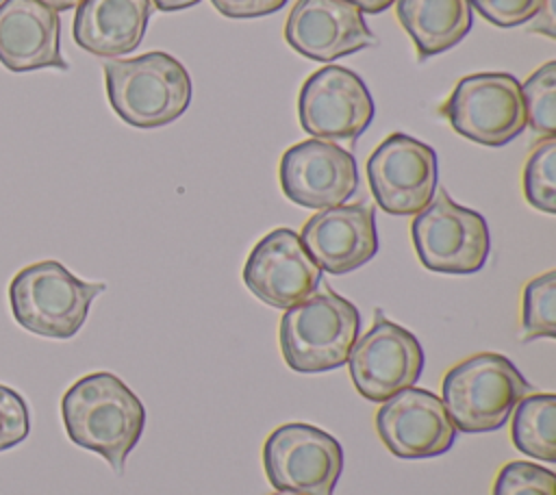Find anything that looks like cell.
<instances>
[{
	"label": "cell",
	"instance_id": "6da1fadb",
	"mask_svg": "<svg viewBox=\"0 0 556 495\" xmlns=\"http://www.w3.org/2000/svg\"><path fill=\"white\" fill-rule=\"evenodd\" d=\"M61 415L72 443L100 454L117 473L146 426L143 402L109 371L76 380L63 395Z\"/></svg>",
	"mask_w": 556,
	"mask_h": 495
},
{
	"label": "cell",
	"instance_id": "7a4b0ae2",
	"mask_svg": "<svg viewBox=\"0 0 556 495\" xmlns=\"http://www.w3.org/2000/svg\"><path fill=\"white\" fill-rule=\"evenodd\" d=\"M104 82L113 111L137 128L172 124L189 109L193 96L185 65L161 50L106 61Z\"/></svg>",
	"mask_w": 556,
	"mask_h": 495
},
{
	"label": "cell",
	"instance_id": "3957f363",
	"mask_svg": "<svg viewBox=\"0 0 556 495\" xmlns=\"http://www.w3.org/2000/svg\"><path fill=\"white\" fill-rule=\"evenodd\" d=\"M358 330V308L328 289L285 310L278 328L280 352L298 373L330 371L348 363Z\"/></svg>",
	"mask_w": 556,
	"mask_h": 495
},
{
	"label": "cell",
	"instance_id": "277c9868",
	"mask_svg": "<svg viewBox=\"0 0 556 495\" xmlns=\"http://www.w3.org/2000/svg\"><path fill=\"white\" fill-rule=\"evenodd\" d=\"M441 393L456 430L491 432L508 421L532 386L506 356L480 352L445 373Z\"/></svg>",
	"mask_w": 556,
	"mask_h": 495
},
{
	"label": "cell",
	"instance_id": "5b68a950",
	"mask_svg": "<svg viewBox=\"0 0 556 495\" xmlns=\"http://www.w3.org/2000/svg\"><path fill=\"white\" fill-rule=\"evenodd\" d=\"M104 282H85L59 261H39L20 269L9 284V304L15 321L48 339L74 337Z\"/></svg>",
	"mask_w": 556,
	"mask_h": 495
},
{
	"label": "cell",
	"instance_id": "8992f818",
	"mask_svg": "<svg viewBox=\"0 0 556 495\" xmlns=\"http://www.w3.org/2000/svg\"><path fill=\"white\" fill-rule=\"evenodd\" d=\"M410 237L421 265L437 274H476L491 250L486 219L437 189L413 224Z\"/></svg>",
	"mask_w": 556,
	"mask_h": 495
},
{
	"label": "cell",
	"instance_id": "52a82bcc",
	"mask_svg": "<svg viewBox=\"0 0 556 495\" xmlns=\"http://www.w3.org/2000/svg\"><path fill=\"white\" fill-rule=\"evenodd\" d=\"M439 111L460 137L482 145H504L526 128L521 82L504 72L463 76Z\"/></svg>",
	"mask_w": 556,
	"mask_h": 495
},
{
	"label": "cell",
	"instance_id": "ba28073f",
	"mask_svg": "<svg viewBox=\"0 0 556 495\" xmlns=\"http://www.w3.org/2000/svg\"><path fill=\"white\" fill-rule=\"evenodd\" d=\"M263 467L276 491L332 495L343 471L339 441L311 423H282L263 445Z\"/></svg>",
	"mask_w": 556,
	"mask_h": 495
},
{
	"label": "cell",
	"instance_id": "9c48e42d",
	"mask_svg": "<svg viewBox=\"0 0 556 495\" xmlns=\"http://www.w3.org/2000/svg\"><path fill=\"white\" fill-rule=\"evenodd\" d=\"M367 180L382 211L391 215H417L437 191V152L415 137L391 132L371 152Z\"/></svg>",
	"mask_w": 556,
	"mask_h": 495
},
{
	"label": "cell",
	"instance_id": "30bf717a",
	"mask_svg": "<svg viewBox=\"0 0 556 495\" xmlns=\"http://www.w3.org/2000/svg\"><path fill=\"white\" fill-rule=\"evenodd\" d=\"M348 367L356 391L365 399L384 402L419 380L424 350L413 332L376 313L371 328L356 337Z\"/></svg>",
	"mask_w": 556,
	"mask_h": 495
},
{
	"label": "cell",
	"instance_id": "8fae6325",
	"mask_svg": "<svg viewBox=\"0 0 556 495\" xmlns=\"http://www.w3.org/2000/svg\"><path fill=\"white\" fill-rule=\"evenodd\" d=\"M298 115L300 126L315 139H356L374 119V100L358 74L328 65L304 80Z\"/></svg>",
	"mask_w": 556,
	"mask_h": 495
},
{
	"label": "cell",
	"instance_id": "7c38bea8",
	"mask_svg": "<svg viewBox=\"0 0 556 495\" xmlns=\"http://www.w3.org/2000/svg\"><path fill=\"white\" fill-rule=\"evenodd\" d=\"M278 178L293 204L317 211L345 204L358 187L354 156L324 139H306L287 148Z\"/></svg>",
	"mask_w": 556,
	"mask_h": 495
},
{
	"label": "cell",
	"instance_id": "4fadbf2b",
	"mask_svg": "<svg viewBox=\"0 0 556 495\" xmlns=\"http://www.w3.org/2000/svg\"><path fill=\"white\" fill-rule=\"evenodd\" d=\"M376 432L393 456L406 460L441 456L456 439V426L441 397L415 386L382 402L376 412Z\"/></svg>",
	"mask_w": 556,
	"mask_h": 495
},
{
	"label": "cell",
	"instance_id": "5bb4252c",
	"mask_svg": "<svg viewBox=\"0 0 556 495\" xmlns=\"http://www.w3.org/2000/svg\"><path fill=\"white\" fill-rule=\"evenodd\" d=\"M321 269L291 228L267 232L243 265V282L254 297L274 308H291L319 287Z\"/></svg>",
	"mask_w": 556,
	"mask_h": 495
},
{
	"label": "cell",
	"instance_id": "9a60e30c",
	"mask_svg": "<svg viewBox=\"0 0 556 495\" xmlns=\"http://www.w3.org/2000/svg\"><path fill=\"white\" fill-rule=\"evenodd\" d=\"M285 39L302 56L321 63L376 46L363 11L345 0H298L287 17Z\"/></svg>",
	"mask_w": 556,
	"mask_h": 495
},
{
	"label": "cell",
	"instance_id": "2e32d148",
	"mask_svg": "<svg viewBox=\"0 0 556 495\" xmlns=\"http://www.w3.org/2000/svg\"><path fill=\"white\" fill-rule=\"evenodd\" d=\"M300 241L319 269L332 276L354 271L378 252L376 213L363 202L321 208L306 219Z\"/></svg>",
	"mask_w": 556,
	"mask_h": 495
},
{
	"label": "cell",
	"instance_id": "e0dca14e",
	"mask_svg": "<svg viewBox=\"0 0 556 495\" xmlns=\"http://www.w3.org/2000/svg\"><path fill=\"white\" fill-rule=\"evenodd\" d=\"M0 63L9 72L67 69L56 11L37 0L0 2Z\"/></svg>",
	"mask_w": 556,
	"mask_h": 495
},
{
	"label": "cell",
	"instance_id": "ac0fdd59",
	"mask_svg": "<svg viewBox=\"0 0 556 495\" xmlns=\"http://www.w3.org/2000/svg\"><path fill=\"white\" fill-rule=\"evenodd\" d=\"M150 13V0H80L72 26L74 41L96 56H122L143 41Z\"/></svg>",
	"mask_w": 556,
	"mask_h": 495
},
{
	"label": "cell",
	"instance_id": "d6986e66",
	"mask_svg": "<svg viewBox=\"0 0 556 495\" xmlns=\"http://www.w3.org/2000/svg\"><path fill=\"white\" fill-rule=\"evenodd\" d=\"M395 11L421 59L456 46L473 22L469 0H395Z\"/></svg>",
	"mask_w": 556,
	"mask_h": 495
},
{
	"label": "cell",
	"instance_id": "ffe728a7",
	"mask_svg": "<svg viewBox=\"0 0 556 495\" xmlns=\"http://www.w3.org/2000/svg\"><path fill=\"white\" fill-rule=\"evenodd\" d=\"M515 447L536 460H556V395L530 393L513 410Z\"/></svg>",
	"mask_w": 556,
	"mask_h": 495
},
{
	"label": "cell",
	"instance_id": "44dd1931",
	"mask_svg": "<svg viewBox=\"0 0 556 495\" xmlns=\"http://www.w3.org/2000/svg\"><path fill=\"white\" fill-rule=\"evenodd\" d=\"M523 341L556 337V271L549 269L532 278L521 300Z\"/></svg>",
	"mask_w": 556,
	"mask_h": 495
},
{
	"label": "cell",
	"instance_id": "7402d4cb",
	"mask_svg": "<svg viewBox=\"0 0 556 495\" xmlns=\"http://www.w3.org/2000/svg\"><path fill=\"white\" fill-rule=\"evenodd\" d=\"M521 98L526 106V124L543 135L556 132V61H547L530 74L521 85Z\"/></svg>",
	"mask_w": 556,
	"mask_h": 495
},
{
	"label": "cell",
	"instance_id": "603a6c76",
	"mask_svg": "<svg viewBox=\"0 0 556 495\" xmlns=\"http://www.w3.org/2000/svg\"><path fill=\"white\" fill-rule=\"evenodd\" d=\"M523 193L530 206L547 215L556 213V139L545 137L523 167Z\"/></svg>",
	"mask_w": 556,
	"mask_h": 495
},
{
	"label": "cell",
	"instance_id": "cb8c5ba5",
	"mask_svg": "<svg viewBox=\"0 0 556 495\" xmlns=\"http://www.w3.org/2000/svg\"><path fill=\"white\" fill-rule=\"evenodd\" d=\"M493 495H556V473L528 460H515L500 469Z\"/></svg>",
	"mask_w": 556,
	"mask_h": 495
},
{
	"label": "cell",
	"instance_id": "d4e9b609",
	"mask_svg": "<svg viewBox=\"0 0 556 495\" xmlns=\"http://www.w3.org/2000/svg\"><path fill=\"white\" fill-rule=\"evenodd\" d=\"M30 432L28 406L11 386L0 384V452L22 443Z\"/></svg>",
	"mask_w": 556,
	"mask_h": 495
},
{
	"label": "cell",
	"instance_id": "484cf974",
	"mask_svg": "<svg viewBox=\"0 0 556 495\" xmlns=\"http://www.w3.org/2000/svg\"><path fill=\"white\" fill-rule=\"evenodd\" d=\"M469 4L491 24L513 28L532 20L543 0H469Z\"/></svg>",
	"mask_w": 556,
	"mask_h": 495
},
{
	"label": "cell",
	"instance_id": "4316f807",
	"mask_svg": "<svg viewBox=\"0 0 556 495\" xmlns=\"http://www.w3.org/2000/svg\"><path fill=\"white\" fill-rule=\"evenodd\" d=\"M211 4L226 17H263L280 11L287 0H211Z\"/></svg>",
	"mask_w": 556,
	"mask_h": 495
},
{
	"label": "cell",
	"instance_id": "83f0119b",
	"mask_svg": "<svg viewBox=\"0 0 556 495\" xmlns=\"http://www.w3.org/2000/svg\"><path fill=\"white\" fill-rule=\"evenodd\" d=\"M554 0H543L541 9L536 11V22L532 24V30H541L547 37H554V11H552Z\"/></svg>",
	"mask_w": 556,
	"mask_h": 495
},
{
	"label": "cell",
	"instance_id": "f1b7e54d",
	"mask_svg": "<svg viewBox=\"0 0 556 495\" xmlns=\"http://www.w3.org/2000/svg\"><path fill=\"white\" fill-rule=\"evenodd\" d=\"M345 2H352L356 9H361L363 13H380L384 9H389L395 0H345Z\"/></svg>",
	"mask_w": 556,
	"mask_h": 495
},
{
	"label": "cell",
	"instance_id": "f546056e",
	"mask_svg": "<svg viewBox=\"0 0 556 495\" xmlns=\"http://www.w3.org/2000/svg\"><path fill=\"white\" fill-rule=\"evenodd\" d=\"M200 0H150V4H154L159 11H180V9H189L195 7Z\"/></svg>",
	"mask_w": 556,
	"mask_h": 495
},
{
	"label": "cell",
	"instance_id": "4dcf8cb0",
	"mask_svg": "<svg viewBox=\"0 0 556 495\" xmlns=\"http://www.w3.org/2000/svg\"><path fill=\"white\" fill-rule=\"evenodd\" d=\"M37 2H41L43 7H48V9L59 13V11H70V9L78 7L80 0H37Z\"/></svg>",
	"mask_w": 556,
	"mask_h": 495
},
{
	"label": "cell",
	"instance_id": "1f68e13d",
	"mask_svg": "<svg viewBox=\"0 0 556 495\" xmlns=\"http://www.w3.org/2000/svg\"><path fill=\"white\" fill-rule=\"evenodd\" d=\"M271 495H298V493H293V491H276Z\"/></svg>",
	"mask_w": 556,
	"mask_h": 495
},
{
	"label": "cell",
	"instance_id": "d6a6232c",
	"mask_svg": "<svg viewBox=\"0 0 556 495\" xmlns=\"http://www.w3.org/2000/svg\"><path fill=\"white\" fill-rule=\"evenodd\" d=\"M0 2H2V0H0Z\"/></svg>",
	"mask_w": 556,
	"mask_h": 495
}]
</instances>
